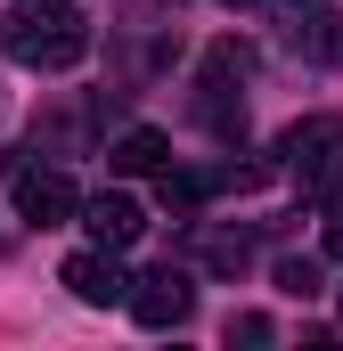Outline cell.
<instances>
[{"label":"cell","mask_w":343,"mask_h":351,"mask_svg":"<svg viewBox=\"0 0 343 351\" xmlns=\"http://www.w3.org/2000/svg\"><path fill=\"white\" fill-rule=\"evenodd\" d=\"M16 213H25L33 229H66V221L82 213V196H74V180H66V172L25 164V172H16Z\"/></svg>","instance_id":"277c9868"},{"label":"cell","mask_w":343,"mask_h":351,"mask_svg":"<svg viewBox=\"0 0 343 351\" xmlns=\"http://www.w3.org/2000/svg\"><path fill=\"white\" fill-rule=\"evenodd\" d=\"M82 229H90V245H115V254H123V245H139L147 213H139V204H131L123 188H98V196L82 204Z\"/></svg>","instance_id":"8992f818"},{"label":"cell","mask_w":343,"mask_h":351,"mask_svg":"<svg viewBox=\"0 0 343 351\" xmlns=\"http://www.w3.org/2000/svg\"><path fill=\"white\" fill-rule=\"evenodd\" d=\"M319 196H327V229H319V245H327V254L343 262V180H327Z\"/></svg>","instance_id":"30bf717a"},{"label":"cell","mask_w":343,"mask_h":351,"mask_svg":"<svg viewBox=\"0 0 343 351\" xmlns=\"http://www.w3.org/2000/svg\"><path fill=\"white\" fill-rule=\"evenodd\" d=\"M123 311L147 327V335H164V327H188V311H196V286H188V269H147V278H131L123 286Z\"/></svg>","instance_id":"3957f363"},{"label":"cell","mask_w":343,"mask_h":351,"mask_svg":"<svg viewBox=\"0 0 343 351\" xmlns=\"http://www.w3.org/2000/svg\"><path fill=\"white\" fill-rule=\"evenodd\" d=\"M278 286H286L294 302H311V294H327V278H319V262H311V254H286V262H278Z\"/></svg>","instance_id":"9c48e42d"},{"label":"cell","mask_w":343,"mask_h":351,"mask_svg":"<svg viewBox=\"0 0 343 351\" xmlns=\"http://www.w3.org/2000/svg\"><path fill=\"white\" fill-rule=\"evenodd\" d=\"M270 335H278V327H270L261 311H237V319H229V343H270Z\"/></svg>","instance_id":"8fae6325"},{"label":"cell","mask_w":343,"mask_h":351,"mask_svg":"<svg viewBox=\"0 0 343 351\" xmlns=\"http://www.w3.org/2000/svg\"><path fill=\"white\" fill-rule=\"evenodd\" d=\"M0 49L33 74H74L90 58V16L66 8V0H25L8 25H0Z\"/></svg>","instance_id":"6da1fadb"},{"label":"cell","mask_w":343,"mask_h":351,"mask_svg":"<svg viewBox=\"0 0 343 351\" xmlns=\"http://www.w3.org/2000/svg\"><path fill=\"white\" fill-rule=\"evenodd\" d=\"M278 164L303 196H319L327 180H343V114H303L286 139H278Z\"/></svg>","instance_id":"7a4b0ae2"},{"label":"cell","mask_w":343,"mask_h":351,"mask_svg":"<svg viewBox=\"0 0 343 351\" xmlns=\"http://www.w3.org/2000/svg\"><path fill=\"white\" fill-rule=\"evenodd\" d=\"M188 254H196L204 269H221V278H237V269L254 262V237L229 229V221H196V229H188Z\"/></svg>","instance_id":"52a82bcc"},{"label":"cell","mask_w":343,"mask_h":351,"mask_svg":"<svg viewBox=\"0 0 343 351\" xmlns=\"http://www.w3.org/2000/svg\"><path fill=\"white\" fill-rule=\"evenodd\" d=\"M106 164H115V172H164V164H172V139H164V131H147V123H131V131L115 139Z\"/></svg>","instance_id":"ba28073f"},{"label":"cell","mask_w":343,"mask_h":351,"mask_svg":"<svg viewBox=\"0 0 343 351\" xmlns=\"http://www.w3.org/2000/svg\"><path fill=\"white\" fill-rule=\"evenodd\" d=\"M335 311H343V302H335Z\"/></svg>","instance_id":"4fadbf2b"},{"label":"cell","mask_w":343,"mask_h":351,"mask_svg":"<svg viewBox=\"0 0 343 351\" xmlns=\"http://www.w3.org/2000/svg\"><path fill=\"white\" fill-rule=\"evenodd\" d=\"M58 278H66V294H74V302H90V311H115V302H123V286H131V278H123V262H115V245L66 254V269H58Z\"/></svg>","instance_id":"5b68a950"},{"label":"cell","mask_w":343,"mask_h":351,"mask_svg":"<svg viewBox=\"0 0 343 351\" xmlns=\"http://www.w3.org/2000/svg\"><path fill=\"white\" fill-rule=\"evenodd\" d=\"M221 8H254V0H221Z\"/></svg>","instance_id":"7c38bea8"}]
</instances>
